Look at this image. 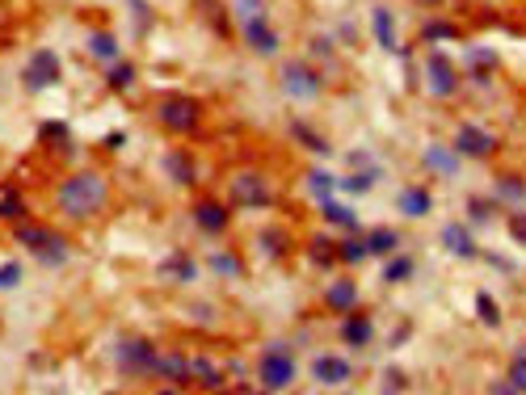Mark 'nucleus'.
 Wrapping results in <instances>:
<instances>
[{"instance_id":"19","label":"nucleus","mask_w":526,"mask_h":395,"mask_svg":"<svg viewBox=\"0 0 526 395\" xmlns=\"http://www.w3.org/2000/svg\"><path fill=\"white\" fill-rule=\"evenodd\" d=\"M442 248H447L451 257H459V261H476L480 257L472 227H463V223H447V227H442Z\"/></svg>"},{"instance_id":"21","label":"nucleus","mask_w":526,"mask_h":395,"mask_svg":"<svg viewBox=\"0 0 526 395\" xmlns=\"http://www.w3.org/2000/svg\"><path fill=\"white\" fill-rule=\"evenodd\" d=\"M85 51H89V59H97V64H114V59H123V43L110 34V30H89V38H85Z\"/></svg>"},{"instance_id":"14","label":"nucleus","mask_w":526,"mask_h":395,"mask_svg":"<svg viewBox=\"0 0 526 395\" xmlns=\"http://www.w3.org/2000/svg\"><path fill=\"white\" fill-rule=\"evenodd\" d=\"M312 379L320 387H341L346 379H354V366H350V358H341V353H316V358H312Z\"/></svg>"},{"instance_id":"34","label":"nucleus","mask_w":526,"mask_h":395,"mask_svg":"<svg viewBox=\"0 0 526 395\" xmlns=\"http://www.w3.org/2000/svg\"><path fill=\"white\" fill-rule=\"evenodd\" d=\"M106 85H110L114 93H127V89L135 85V64H131V59H114L110 72H106Z\"/></svg>"},{"instance_id":"47","label":"nucleus","mask_w":526,"mask_h":395,"mask_svg":"<svg viewBox=\"0 0 526 395\" xmlns=\"http://www.w3.org/2000/svg\"><path fill=\"white\" fill-rule=\"evenodd\" d=\"M123 143H127V135H123V131H110V135H106V148H110V152H118Z\"/></svg>"},{"instance_id":"16","label":"nucleus","mask_w":526,"mask_h":395,"mask_svg":"<svg viewBox=\"0 0 526 395\" xmlns=\"http://www.w3.org/2000/svg\"><path fill=\"white\" fill-rule=\"evenodd\" d=\"M493 202L501 211H526V177L522 173H501L493 181Z\"/></svg>"},{"instance_id":"22","label":"nucleus","mask_w":526,"mask_h":395,"mask_svg":"<svg viewBox=\"0 0 526 395\" xmlns=\"http://www.w3.org/2000/svg\"><path fill=\"white\" fill-rule=\"evenodd\" d=\"M497 395H526V345L510 358V366H505V379L493 383Z\"/></svg>"},{"instance_id":"18","label":"nucleus","mask_w":526,"mask_h":395,"mask_svg":"<svg viewBox=\"0 0 526 395\" xmlns=\"http://www.w3.org/2000/svg\"><path fill=\"white\" fill-rule=\"evenodd\" d=\"M459 152L451 148V143H430L426 152H421V169L434 173V177H455L459 173Z\"/></svg>"},{"instance_id":"35","label":"nucleus","mask_w":526,"mask_h":395,"mask_svg":"<svg viewBox=\"0 0 526 395\" xmlns=\"http://www.w3.org/2000/svg\"><path fill=\"white\" fill-rule=\"evenodd\" d=\"M219 278H245V261H240L232 248H224V253H211V261H207Z\"/></svg>"},{"instance_id":"4","label":"nucleus","mask_w":526,"mask_h":395,"mask_svg":"<svg viewBox=\"0 0 526 395\" xmlns=\"http://www.w3.org/2000/svg\"><path fill=\"white\" fill-rule=\"evenodd\" d=\"M156 122L169 135L186 139V135L198 131V122H202V101L190 97V93H165V97L156 101Z\"/></svg>"},{"instance_id":"5","label":"nucleus","mask_w":526,"mask_h":395,"mask_svg":"<svg viewBox=\"0 0 526 395\" xmlns=\"http://www.w3.org/2000/svg\"><path fill=\"white\" fill-rule=\"evenodd\" d=\"M278 89L291 101H316L325 93V76H320V68H312L308 59H287V64L278 68Z\"/></svg>"},{"instance_id":"23","label":"nucleus","mask_w":526,"mask_h":395,"mask_svg":"<svg viewBox=\"0 0 526 395\" xmlns=\"http://www.w3.org/2000/svg\"><path fill=\"white\" fill-rule=\"evenodd\" d=\"M165 173L173 177V185H194L198 181V164H194L190 148H173L165 156Z\"/></svg>"},{"instance_id":"28","label":"nucleus","mask_w":526,"mask_h":395,"mask_svg":"<svg viewBox=\"0 0 526 395\" xmlns=\"http://www.w3.org/2000/svg\"><path fill=\"white\" fill-rule=\"evenodd\" d=\"M30 211H26V194L13 190V185H0V219L9 223H22Z\"/></svg>"},{"instance_id":"20","label":"nucleus","mask_w":526,"mask_h":395,"mask_svg":"<svg viewBox=\"0 0 526 395\" xmlns=\"http://www.w3.org/2000/svg\"><path fill=\"white\" fill-rule=\"evenodd\" d=\"M434 211V194H430V185H404L400 190V215L404 219H426Z\"/></svg>"},{"instance_id":"26","label":"nucleus","mask_w":526,"mask_h":395,"mask_svg":"<svg viewBox=\"0 0 526 395\" xmlns=\"http://www.w3.org/2000/svg\"><path fill=\"white\" fill-rule=\"evenodd\" d=\"M371 257V244H367V232H354V236H346L337 244V261L341 265H362Z\"/></svg>"},{"instance_id":"24","label":"nucleus","mask_w":526,"mask_h":395,"mask_svg":"<svg viewBox=\"0 0 526 395\" xmlns=\"http://www.w3.org/2000/svg\"><path fill=\"white\" fill-rule=\"evenodd\" d=\"M190 374H194V387H202V391H224L228 387L224 370H219L211 358H190Z\"/></svg>"},{"instance_id":"39","label":"nucleus","mask_w":526,"mask_h":395,"mask_svg":"<svg viewBox=\"0 0 526 395\" xmlns=\"http://www.w3.org/2000/svg\"><path fill=\"white\" fill-rule=\"evenodd\" d=\"M375 181H379L375 169H362V173H354V177H341V190H346V194H367Z\"/></svg>"},{"instance_id":"10","label":"nucleus","mask_w":526,"mask_h":395,"mask_svg":"<svg viewBox=\"0 0 526 395\" xmlns=\"http://www.w3.org/2000/svg\"><path fill=\"white\" fill-rule=\"evenodd\" d=\"M59 55L51 51V47H43V51H34L30 55V64H26V72H22V85L30 89V93H43V89H55L59 85Z\"/></svg>"},{"instance_id":"17","label":"nucleus","mask_w":526,"mask_h":395,"mask_svg":"<svg viewBox=\"0 0 526 395\" xmlns=\"http://www.w3.org/2000/svg\"><path fill=\"white\" fill-rule=\"evenodd\" d=\"M341 341H346L350 349H367L371 341H375V320L367 316V311H346L341 316Z\"/></svg>"},{"instance_id":"30","label":"nucleus","mask_w":526,"mask_h":395,"mask_svg":"<svg viewBox=\"0 0 526 395\" xmlns=\"http://www.w3.org/2000/svg\"><path fill=\"white\" fill-rule=\"evenodd\" d=\"M320 215H325V223H333V227H346V232H358V215L350 211L346 202L325 198V202H320Z\"/></svg>"},{"instance_id":"31","label":"nucleus","mask_w":526,"mask_h":395,"mask_svg":"<svg viewBox=\"0 0 526 395\" xmlns=\"http://www.w3.org/2000/svg\"><path fill=\"white\" fill-rule=\"evenodd\" d=\"M291 135H295V139H299L308 152H316V156H329V152H333V148H329V139L320 135V131H312L303 118H291Z\"/></svg>"},{"instance_id":"25","label":"nucleus","mask_w":526,"mask_h":395,"mask_svg":"<svg viewBox=\"0 0 526 395\" xmlns=\"http://www.w3.org/2000/svg\"><path fill=\"white\" fill-rule=\"evenodd\" d=\"M160 278H169V282H181V286H190L198 278V265L190 253H173L165 265H160Z\"/></svg>"},{"instance_id":"15","label":"nucleus","mask_w":526,"mask_h":395,"mask_svg":"<svg viewBox=\"0 0 526 395\" xmlns=\"http://www.w3.org/2000/svg\"><path fill=\"white\" fill-rule=\"evenodd\" d=\"M320 303H325V311H333V316H346V311L358 307V282L354 278H329Z\"/></svg>"},{"instance_id":"45","label":"nucleus","mask_w":526,"mask_h":395,"mask_svg":"<svg viewBox=\"0 0 526 395\" xmlns=\"http://www.w3.org/2000/svg\"><path fill=\"white\" fill-rule=\"evenodd\" d=\"M404 387H409V383H404L400 370H388V374H383V391H404Z\"/></svg>"},{"instance_id":"1","label":"nucleus","mask_w":526,"mask_h":395,"mask_svg":"<svg viewBox=\"0 0 526 395\" xmlns=\"http://www.w3.org/2000/svg\"><path fill=\"white\" fill-rule=\"evenodd\" d=\"M55 206H59V215L72 219V223H89L97 215H106V206H110L106 173H97V169L68 173L64 181L55 185Z\"/></svg>"},{"instance_id":"42","label":"nucleus","mask_w":526,"mask_h":395,"mask_svg":"<svg viewBox=\"0 0 526 395\" xmlns=\"http://www.w3.org/2000/svg\"><path fill=\"white\" fill-rule=\"evenodd\" d=\"M459 30L451 26V22H426L421 26V38H426V43H438V38H455Z\"/></svg>"},{"instance_id":"11","label":"nucleus","mask_w":526,"mask_h":395,"mask_svg":"<svg viewBox=\"0 0 526 395\" xmlns=\"http://www.w3.org/2000/svg\"><path fill=\"white\" fill-rule=\"evenodd\" d=\"M190 219L202 236H224L232 227V202H215V198H202L190 206Z\"/></svg>"},{"instance_id":"2","label":"nucleus","mask_w":526,"mask_h":395,"mask_svg":"<svg viewBox=\"0 0 526 395\" xmlns=\"http://www.w3.org/2000/svg\"><path fill=\"white\" fill-rule=\"evenodd\" d=\"M13 240L22 244L26 253H34V261L47 265V269H55V265L68 261V240L59 236V232H51L47 223H34V219L13 223Z\"/></svg>"},{"instance_id":"27","label":"nucleus","mask_w":526,"mask_h":395,"mask_svg":"<svg viewBox=\"0 0 526 395\" xmlns=\"http://www.w3.org/2000/svg\"><path fill=\"white\" fill-rule=\"evenodd\" d=\"M371 26H375V43H379L383 51H400V43H396V22H392V13L383 9V5H375Z\"/></svg>"},{"instance_id":"3","label":"nucleus","mask_w":526,"mask_h":395,"mask_svg":"<svg viewBox=\"0 0 526 395\" xmlns=\"http://www.w3.org/2000/svg\"><path fill=\"white\" fill-rule=\"evenodd\" d=\"M295 379H299V366L291 358L287 341H270L257 358V387L261 391H291Z\"/></svg>"},{"instance_id":"41","label":"nucleus","mask_w":526,"mask_h":395,"mask_svg":"<svg viewBox=\"0 0 526 395\" xmlns=\"http://www.w3.org/2000/svg\"><path fill=\"white\" fill-rule=\"evenodd\" d=\"M493 68H497V55H493V51H472V76H476V80H484Z\"/></svg>"},{"instance_id":"37","label":"nucleus","mask_w":526,"mask_h":395,"mask_svg":"<svg viewBox=\"0 0 526 395\" xmlns=\"http://www.w3.org/2000/svg\"><path fill=\"white\" fill-rule=\"evenodd\" d=\"M476 316H480L484 328H497L501 324V307H497V299L489 295V290H480V295H476Z\"/></svg>"},{"instance_id":"6","label":"nucleus","mask_w":526,"mask_h":395,"mask_svg":"<svg viewBox=\"0 0 526 395\" xmlns=\"http://www.w3.org/2000/svg\"><path fill=\"white\" fill-rule=\"evenodd\" d=\"M228 202L236 206V211H266V206L274 202V190L257 169H240V173L228 177Z\"/></svg>"},{"instance_id":"40","label":"nucleus","mask_w":526,"mask_h":395,"mask_svg":"<svg viewBox=\"0 0 526 395\" xmlns=\"http://www.w3.org/2000/svg\"><path fill=\"white\" fill-rule=\"evenodd\" d=\"M22 265H17V261H5V265H0V290H17V286H22Z\"/></svg>"},{"instance_id":"9","label":"nucleus","mask_w":526,"mask_h":395,"mask_svg":"<svg viewBox=\"0 0 526 395\" xmlns=\"http://www.w3.org/2000/svg\"><path fill=\"white\" fill-rule=\"evenodd\" d=\"M156 358H160V349L144 337H123L114 349V366L127 374V379H152V370H156Z\"/></svg>"},{"instance_id":"46","label":"nucleus","mask_w":526,"mask_h":395,"mask_svg":"<svg viewBox=\"0 0 526 395\" xmlns=\"http://www.w3.org/2000/svg\"><path fill=\"white\" fill-rule=\"evenodd\" d=\"M312 55H325V59H333V38H312Z\"/></svg>"},{"instance_id":"13","label":"nucleus","mask_w":526,"mask_h":395,"mask_svg":"<svg viewBox=\"0 0 526 395\" xmlns=\"http://www.w3.org/2000/svg\"><path fill=\"white\" fill-rule=\"evenodd\" d=\"M245 47L253 55H261V59H274L282 51V38L270 26V17H253V22H245Z\"/></svg>"},{"instance_id":"43","label":"nucleus","mask_w":526,"mask_h":395,"mask_svg":"<svg viewBox=\"0 0 526 395\" xmlns=\"http://www.w3.org/2000/svg\"><path fill=\"white\" fill-rule=\"evenodd\" d=\"M236 5V17L240 22H253V17H266V5H261V0H232Z\"/></svg>"},{"instance_id":"44","label":"nucleus","mask_w":526,"mask_h":395,"mask_svg":"<svg viewBox=\"0 0 526 395\" xmlns=\"http://www.w3.org/2000/svg\"><path fill=\"white\" fill-rule=\"evenodd\" d=\"M510 236L526 244V211H510Z\"/></svg>"},{"instance_id":"12","label":"nucleus","mask_w":526,"mask_h":395,"mask_svg":"<svg viewBox=\"0 0 526 395\" xmlns=\"http://www.w3.org/2000/svg\"><path fill=\"white\" fill-rule=\"evenodd\" d=\"M152 379H156L160 387H194L190 353H181V349L160 353V358H156V370H152Z\"/></svg>"},{"instance_id":"32","label":"nucleus","mask_w":526,"mask_h":395,"mask_svg":"<svg viewBox=\"0 0 526 395\" xmlns=\"http://www.w3.org/2000/svg\"><path fill=\"white\" fill-rule=\"evenodd\" d=\"M413 257H404V253H392L388 257V265H383V282H388V286H400V282H409L413 278Z\"/></svg>"},{"instance_id":"33","label":"nucleus","mask_w":526,"mask_h":395,"mask_svg":"<svg viewBox=\"0 0 526 395\" xmlns=\"http://www.w3.org/2000/svg\"><path fill=\"white\" fill-rule=\"evenodd\" d=\"M308 190H312L316 202H325V198H333L341 190V181L333 173H325V169H308Z\"/></svg>"},{"instance_id":"8","label":"nucleus","mask_w":526,"mask_h":395,"mask_svg":"<svg viewBox=\"0 0 526 395\" xmlns=\"http://www.w3.org/2000/svg\"><path fill=\"white\" fill-rule=\"evenodd\" d=\"M451 148L463 156V160H493L501 152V135L480 127V122H459L455 135H451Z\"/></svg>"},{"instance_id":"38","label":"nucleus","mask_w":526,"mask_h":395,"mask_svg":"<svg viewBox=\"0 0 526 395\" xmlns=\"http://www.w3.org/2000/svg\"><path fill=\"white\" fill-rule=\"evenodd\" d=\"M312 261L325 265V269H329V265H341V261H337V240L316 236V240H312Z\"/></svg>"},{"instance_id":"29","label":"nucleus","mask_w":526,"mask_h":395,"mask_svg":"<svg viewBox=\"0 0 526 395\" xmlns=\"http://www.w3.org/2000/svg\"><path fill=\"white\" fill-rule=\"evenodd\" d=\"M367 244H371V257H392V253H400V232L396 227H371Z\"/></svg>"},{"instance_id":"7","label":"nucleus","mask_w":526,"mask_h":395,"mask_svg":"<svg viewBox=\"0 0 526 395\" xmlns=\"http://www.w3.org/2000/svg\"><path fill=\"white\" fill-rule=\"evenodd\" d=\"M426 93L430 97H438V101H451V97H459V85H463V76H459V64L451 55H442L438 47H430L426 51Z\"/></svg>"},{"instance_id":"48","label":"nucleus","mask_w":526,"mask_h":395,"mask_svg":"<svg viewBox=\"0 0 526 395\" xmlns=\"http://www.w3.org/2000/svg\"><path fill=\"white\" fill-rule=\"evenodd\" d=\"M417 5H426V9H438V5H442V0H417Z\"/></svg>"},{"instance_id":"36","label":"nucleus","mask_w":526,"mask_h":395,"mask_svg":"<svg viewBox=\"0 0 526 395\" xmlns=\"http://www.w3.org/2000/svg\"><path fill=\"white\" fill-rule=\"evenodd\" d=\"M257 244L266 248V257H282V253H287V244H291V236L282 232V227H266V232L257 236Z\"/></svg>"}]
</instances>
